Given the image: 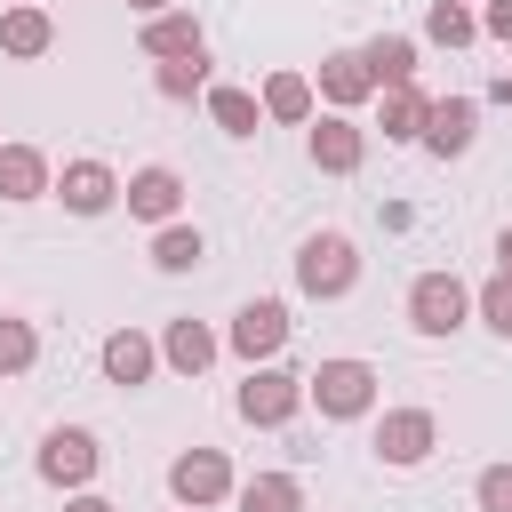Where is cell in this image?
I'll list each match as a JSON object with an SVG mask.
<instances>
[{
    "label": "cell",
    "mask_w": 512,
    "mask_h": 512,
    "mask_svg": "<svg viewBox=\"0 0 512 512\" xmlns=\"http://www.w3.org/2000/svg\"><path fill=\"white\" fill-rule=\"evenodd\" d=\"M128 8H136V16H160V8H168V0H128Z\"/></svg>",
    "instance_id": "cell-33"
},
{
    "label": "cell",
    "mask_w": 512,
    "mask_h": 512,
    "mask_svg": "<svg viewBox=\"0 0 512 512\" xmlns=\"http://www.w3.org/2000/svg\"><path fill=\"white\" fill-rule=\"evenodd\" d=\"M432 448H440V416H432V408H384V416H376V464L408 472V464H424Z\"/></svg>",
    "instance_id": "cell-6"
},
{
    "label": "cell",
    "mask_w": 512,
    "mask_h": 512,
    "mask_svg": "<svg viewBox=\"0 0 512 512\" xmlns=\"http://www.w3.org/2000/svg\"><path fill=\"white\" fill-rule=\"evenodd\" d=\"M152 88H160L168 104H184V96H200V88H208V48H192V56H160V72H152Z\"/></svg>",
    "instance_id": "cell-26"
},
{
    "label": "cell",
    "mask_w": 512,
    "mask_h": 512,
    "mask_svg": "<svg viewBox=\"0 0 512 512\" xmlns=\"http://www.w3.org/2000/svg\"><path fill=\"white\" fill-rule=\"evenodd\" d=\"M216 352H224V336H216V328H200V320H168V336H160V360H168L176 376H200Z\"/></svg>",
    "instance_id": "cell-16"
},
{
    "label": "cell",
    "mask_w": 512,
    "mask_h": 512,
    "mask_svg": "<svg viewBox=\"0 0 512 512\" xmlns=\"http://www.w3.org/2000/svg\"><path fill=\"white\" fill-rule=\"evenodd\" d=\"M304 400H312L328 424H352V416H368V408H376V368H368V360H352V352H344V360H320V368L304 376Z\"/></svg>",
    "instance_id": "cell-2"
},
{
    "label": "cell",
    "mask_w": 512,
    "mask_h": 512,
    "mask_svg": "<svg viewBox=\"0 0 512 512\" xmlns=\"http://www.w3.org/2000/svg\"><path fill=\"white\" fill-rule=\"evenodd\" d=\"M200 256H208L200 224H184V216H176V224H152V264H160V272H192Z\"/></svg>",
    "instance_id": "cell-24"
},
{
    "label": "cell",
    "mask_w": 512,
    "mask_h": 512,
    "mask_svg": "<svg viewBox=\"0 0 512 512\" xmlns=\"http://www.w3.org/2000/svg\"><path fill=\"white\" fill-rule=\"evenodd\" d=\"M256 104H264V120H280V128H304V120L320 112V96H312V80H304V72H272Z\"/></svg>",
    "instance_id": "cell-18"
},
{
    "label": "cell",
    "mask_w": 512,
    "mask_h": 512,
    "mask_svg": "<svg viewBox=\"0 0 512 512\" xmlns=\"http://www.w3.org/2000/svg\"><path fill=\"white\" fill-rule=\"evenodd\" d=\"M384 96V144H416L424 136V112H432V96L416 88V80H400V88H376Z\"/></svg>",
    "instance_id": "cell-20"
},
{
    "label": "cell",
    "mask_w": 512,
    "mask_h": 512,
    "mask_svg": "<svg viewBox=\"0 0 512 512\" xmlns=\"http://www.w3.org/2000/svg\"><path fill=\"white\" fill-rule=\"evenodd\" d=\"M480 32H488V40H504V48H512V0H488V8H480Z\"/></svg>",
    "instance_id": "cell-30"
},
{
    "label": "cell",
    "mask_w": 512,
    "mask_h": 512,
    "mask_svg": "<svg viewBox=\"0 0 512 512\" xmlns=\"http://www.w3.org/2000/svg\"><path fill=\"white\" fill-rule=\"evenodd\" d=\"M488 96H496V104H512V72H504V80H496V88H488Z\"/></svg>",
    "instance_id": "cell-34"
},
{
    "label": "cell",
    "mask_w": 512,
    "mask_h": 512,
    "mask_svg": "<svg viewBox=\"0 0 512 512\" xmlns=\"http://www.w3.org/2000/svg\"><path fill=\"white\" fill-rule=\"evenodd\" d=\"M496 272H512V224L496 232Z\"/></svg>",
    "instance_id": "cell-32"
},
{
    "label": "cell",
    "mask_w": 512,
    "mask_h": 512,
    "mask_svg": "<svg viewBox=\"0 0 512 512\" xmlns=\"http://www.w3.org/2000/svg\"><path fill=\"white\" fill-rule=\"evenodd\" d=\"M96 360H104V384H128V392H136V384H152V368H160V344H152L144 328H112Z\"/></svg>",
    "instance_id": "cell-14"
},
{
    "label": "cell",
    "mask_w": 512,
    "mask_h": 512,
    "mask_svg": "<svg viewBox=\"0 0 512 512\" xmlns=\"http://www.w3.org/2000/svg\"><path fill=\"white\" fill-rule=\"evenodd\" d=\"M296 288H304L312 304L352 296V288H360V248H352V232H312V240L296 248Z\"/></svg>",
    "instance_id": "cell-1"
},
{
    "label": "cell",
    "mask_w": 512,
    "mask_h": 512,
    "mask_svg": "<svg viewBox=\"0 0 512 512\" xmlns=\"http://www.w3.org/2000/svg\"><path fill=\"white\" fill-rule=\"evenodd\" d=\"M240 480H232V456L224 448H184L176 464H168V496L184 504V512H208V504H224Z\"/></svg>",
    "instance_id": "cell-5"
},
{
    "label": "cell",
    "mask_w": 512,
    "mask_h": 512,
    "mask_svg": "<svg viewBox=\"0 0 512 512\" xmlns=\"http://www.w3.org/2000/svg\"><path fill=\"white\" fill-rule=\"evenodd\" d=\"M424 40H440V48H472V40H480V16H472L464 0H432V8H424Z\"/></svg>",
    "instance_id": "cell-25"
},
{
    "label": "cell",
    "mask_w": 512,
    "mask_h": 512,
    "mask_svg": "<svg viewBox=\"0 0 512 512\" xmlns=\"http://www.w3.org/2000/svg\"><path fill=\"white\" fill-rule=\"evenodd\" d=\"M120 200H128L136 224H176V216H184V176L152 160V168H136V176L120 184Z\"/></svg>",
    "instance_id": "cell-11"
},
{
    "label": "cell",
    "mask_w": 512,
    "mask_h": 512,
    "mask_svg": "<svg viewBox=\"0 0 512 512\" xmlns=\"http://www.w3.org/2000/svg\"><path fill=\"white\" fill-rule=\"evenodd\" d=\"M312 96H320L328 112H352V104H368V96H376V80H368V56H360V48H328V56H320V80H312Z\"/></svg>",
    "instance_id": "cell-12"
},
{
    "label": "cell",
    "mask_w": 512,
    "mask_h": 512,
    "mask_svg": "<svg viewBox=\"0 0 512 512\" xmlns=\"http://www.w3.org/2000/svg\"><path fill=\"white\" fill-rule=\"evenodd\" d=\"M56 176H48V152L40 144H0V200H40Z\"/></svg>",
    "instance_id": "cell-17"
},
{
    "label": "cell",
    "mask_w": 512,
    "mask_h": 512,
    "mask_svg": "<svg viewBox=\"0 0 512 512\" xmlns=\"http://www.w3.org/2000/svg\"><path fill=\"white\" fill-rule=\"evenodd\" d=\"M472 136H480V96H432V112H424V152L432 160H464L472 152Z\"/></svg>",
    "instance_id": "cell-9"
},
{
    "label": "cell",
    "mask_w": 512,
    "mask_h": 512,
    "mask_svg": "<svg viewBox=\"0 0 512 512\" xmlns=\"http://www.w3.org/2000/svg\"><path fill=\"white\" fill-rule=\"evenodd\" d=\"M64 512H120V504H104V496H88V488H72V504Z\"/></svg>",
    "instance_id": "cell-31"
},
{
    "label": "cell",
    "mask_w": 512,
    "mask_h": 512,
    "mask_svg": "<svg viewBox=\"0 0 512 512\" xmlns=\"http://www.w3.org/2000/svg\"><path fill=\"white\" fill-rule=\"evenodd\" d=\"M360 56H368V80H376V88H400V80H416V40H408V32H376Z\"/></svg>",
    "instance_id": "cell-22"
},
{
    "label": "cell",
    "mask_w": 512,
    "mask_h": 512,
    "mask_svg": "<svg viewBox=\"0 0 512 512\" xmlns=\"http://www.w3.org/2000/svg\"><path fill=\"white\" fill-rule=\"evenodd\" d=\"M472 312H480V320H488V328L512 344V272H496L488 288H472Z\"/></svg>",
    "instance_id": "cell-28"
},
{
    "label": "cell",
    "mask_w": 512,
    "mask_h": 512,
    "mask_svg": "<svg viewBox=\"0 0 512 512\" xmlns=\"http://www.w3.org/2000/svg\"><path fill=\"white\" fill-rule=\"evenodd\" d=\"M304 128H312V136H304V152H312V168H320V176H352V168L368 160V128H360L352 112H312Z\"/></svg>",
    "instance_id": "cell-7"
},
{
    "label": "cell",
    "mask_w": 512,
    "mask_h": 512,
    "mask_svg": "<svg viewBox=\"0 0 512 512\" xmlns=\"http://www.w3.org/2000/svg\"><path fill=\"white\" fill-rule=\"evenodd\" d=\"M48 48H56L48 8H40V0H16V8L0 16V56H48Z\"/></svg>",
    "instance_id": "cell-15"
},
{
    "label": "cell",
    "mask_w": 512,
    "mask_h": 512,
    "mask_svg": "<svg viewBox=\"0 0 512 512\" xmlns=\"http://www.w3.org/2000/svg\"><path fill=\"white\" fill-rule=\"evenodd\" d=\"M32 360H40V328L16 320V312H0V376H24Z\"/></svg>",
    "instance_id": "cell-27"
},
{
    "label": "cell",
    "mask_w": 512,
    "mask_h": 512,
    "mask_svg": "<svg viewBox=\"0 0 512 512\" xmlns=\"http://www.w3.org/2000/svg\"><path fill=\"white\" fill-rule=\"evenodd\" d=\"M224 344H232L248 368H256V360H280V344H288V304H280V296H256V304H240Z\"/></svg>",
    "instance_id": "cell-10"
},
{
    "label": "cell",
    "mask_w": 512,
    "mask_h": 512,
    "mask_svg": "<svg viewBox=\"0 0 512 512\" xmlns=\"http://www.w3.org/2000/svg\"><path fill=\"white\" fill-rule=\"evenodd\" d=\"M472 320V288L456 272H416L408 280V328L416 336H456Z\"/></svg>",
    "instance_id": "cell-3"
},
{
    "label": "cell",
    "mask_w": 512,
    "mask_h": 512,
    "mask_svg": "<svg viewBox=\"0 0 512 512\" xmlns=\"http://www.w3.org/2000/svg\"><path fill=\"white\" fill-rule=\"evenodd\" d=\"M232 504L240 512H304V480L296 472H256V480L232 488Z\"/></svg>",
    "instance_id": "cell-21"
},
{
    "label": "cell",
    "mask_w": 512,
    "mask_h": 512,
    "mask_svg": "<svg viewBox=\"0 0 512 512\" xmlns=\"http://www.w3.org/2000/svg\"><path fill=\"white\" fill-rule=\"evenodd\" d=\"M208 120H216L224 136H256L264 104H256V88H232V80H216V88H208Z\"/></svg>",
    "instance_id": "cell-23"
},
{
    "label": "cell",
    "mask_w": 512,
    "mask_h": 512,
    "mask_svg": "<svg viewBox=\"0 0 512 512\" xmlns=\"http://www.w3.org/2000/svg\"><path fill=\"white\" fill-rule=\"evenodd\" d=\"M40 480L48 488H88L96 480V464H104V448H96V432H80V424H56L48 440H40Z\"/></svg>",
    "instance_id": "cell-8"
},
{
    "label": "cell",
    "mask_w": 512,
    "mask_h": 512,
    "mask_svg": "<svg viewBox=\"0 0 512 512\" xmlns=\"http://www.w3.org/2000/svg\"><path fill=\"white\" fill-rule=\"evenodd\" d=\"M192 48H208V32L184 16V8H160V16H144V56L160 64V56H192Z\"/></svg>",
    "instance_id": "cell-19"
},
{
    "label": "cell",
    "mask_w": 512,
    "mask_h": 512,
    "mask_svg": "<svg viewBox=\"0 0 512 512\" xmlns=\"http://www.w3.org/2000/svg\"><path fill=\"white\" fill-rule=\"evenodd\" d=\"M48 192H56L72 216H104V208L120 200V176H112L104 160H64V176H56Z\"/></svg>",
    "instance_id": "cell-13"
},
{
    "label": "cell",
    "mask_w": 512,
    "mask_h": 512,
    "mask_svg": "<svg viewBox=\"0 0 512 512\" xmlns=\"http://www.w3.org/2000/svg\"><path fill=\"white\" fill-rule=\"evenodd\" d=\"M232 408H240V424H264V432H272V424H288V416L304 408V376L280 368V360H256L248 384L232 392Z\"/></svg>",
    "instance_id": "cell-4"
},
{
    "label": "cell",
    "mask_w": 512,
    "mask_h": 512,
    "mask_svg": "<svg viewBox=\"0 0 512 512\" xmlns=\"http://www.w3.org/2000/svg\"><path fill=\"white\" fill-rule=\"evenodd\" d=\"M472 504H480V512H512V464H488V472L472 480Z\"/></svg>",
    "instance_id": "cell-29"
}]
</instances>
